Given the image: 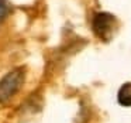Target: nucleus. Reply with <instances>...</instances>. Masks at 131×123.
<instances>
[{"instance_id":"obj_1","label":"nucleus","mask_w":131,"mask_h":123,"mask_svg":"<svg viewBox=\"0 0 131 123\" xmlns=\"http://www.w3.org/2000/svg\"><path fill=\"white\" fill-rule=\"evenodd\" d=\"M24 82V71L20 68L13 69L6 74L0 81V102L9 100Z\"/></svg>"},{"instance_id":"obj_2","label":"nucleus","mask_w":131,"mask_h":123,"mask_svg":"<svg viewBox=\"0 0 131 123\" xmlns=\"http://www.w3.org/2000/svg\"><path fill=\"white\" fill-rule=\"evenodd\" d=\"M116 23L117 20L113 14L100 12V13H96V16L93 17L92 29H93V31L96 33V35L99 38H102L103 41H108L114 34Z\"/></svg>"},{"instance_id":"obj_3","label":"nucleus","mask_w":131,"mask_h":123,"mask_svg":"<svg viewBox=\"0 0 131 123\" xmlns=\"http://www.w3.org/2000/svg\"><path fill=\"white\" fill-rule=\"evenodd\" d=\"M117 100H118V103L121 106H131V82L124 83L118 89Z\"/></svg>"},{"instance_id":"obj_4","label":"nucleus","mask_w":131,"mask_h":123,"mask_svg":"<svg viewBox=\"0 0 131 123\" xmlns=\"http://www.w3.org/2000/svg\"><path fill=\"white\" fill-rule=\"evenodd\" d=\"M10 13V6L6 0H0V24L3 23V20L9 16Z\"/></svg>"}]
</instances>
